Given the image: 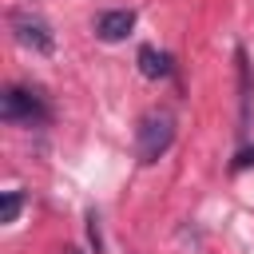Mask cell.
<instances>
[{
  "label": "cell",
  "mask_w": 254,
  "mask_h": 254,
  "mask_svg": "<svg viewBox=\"0 0 254 254\" xmlns=\"http://www.w3.org/2000/svg\"><path fill=\"white\" fill-rule=\"evenodd\" d=\"M246 167H254V147H246V151L234 155V171H246Z\"/></svg>",
  "instance_id": "8"
},
{
  "label": "cell",
  "mask_w": 254,
  "mask_h": 254,
  "mask_svg": "<svg viewBox=\"0 0 254 254\" xmlns=\"http://www.w3.org/2000/svg\"><path fill=\"white\" fill-rule=\"evenodd\" d=\"M131 28H135V12H131V8H115V12H103V16L95 20V36H99L103 44H119Z\"/></svg>",
  "instance_id": "4"
},
{
  "label": "cell",
  "mask_w": 254,
  "mask_h": 254,
  "mask_svg": "<svg viewBox=\"0 0 254 254\" xmlns=\"http://www.w3.org/2000/svg\"><path fill=\"white\" fill-rule=\"evenodd\" d=\"M67 254H79V250H67Z\"/></svg>",
  "instance_id": "9"
},
{
  "label": "cell",
  "mask_w": 254,
  "mask_h": 254,
  "mask_svg": "<svg viewBox=\"0 0 254 254\" xmlns=\"http://www.w3.org/2000/svg\"><path fill=\"white\" fill-rule=\"evenodd\" d=\"M20 206H24V194H20V190H4V202H0V222H16Z\"/></svg>",
  "instance_id": "6"
},
{
  "label": "cell",
  "mask_w": 254,
  "mask_h": 254,
  "mask_svg": "<svg viewBox=\"0 0 254 254\" xmlns=\"http://www.w3.org/2000/svg\"><path fill=\"white\" fill-rule=\"evenodd\" d=\"M238 64H242V91H250V71H246V56L238 52ZM242 115H250V95H242Z\"/></svg>",
  "instance_id": "7"
},
{
  "label": "cell",
  "mask_w": 254,
  "mask_h": 254,
  "mask_svg": "<svg viewBox=\"0 0 254 254\" xmlns=\"http://www.w3.org/2000/svg\"><path fill=\"white\" fill-rule=\"evenodd\" d=\"M171 143H175V115L167 107L143 111V119L135 127V159L143 167H151V163H159L171 151Z\"/></svg>",
  "instance_id": "1"
},
{
  "label": "cell",
  "mask_w": 254,
  "mask_h": 254,
  "mask_svg": "<svg viewBox=\"0 0 254 254\" xmlns=\"http://www.w3.org/2000/svg\"><path fill=\"white\" fill-rule=\"evenodd\" d=\"M8 28L16 32V40L24 44V48H32V52H52L56 48V36H52V28H48V20L40 16V12H32V8H16L12 16H8Z\"/></svg>",
  "instance_id": "3"
},
{
  "label": "cell",
  "mask_w": 254,
  "mask_h": 254,
  "mask_svg": "<svg viewBox=\"0 0 254 254\" xmlns=\"http://www.w3.org/2000/svg\"><path fill=\"white\" fill-rule=\"evenodd\" d=\"M48 103H44V95L40 91H32V87H8L4 95H0V119L4 123H16V127H40V123H48Z\"/></svg>",
  "instance_id": "2"
},
{
  "label": "cell",
  "mask_w": 254,
  "mask_h": 254,
  "mask_svg": "<svg viewBox=\"0 0 254 254\" xmlns=\"http://www.w3.org/2000/svg\"><path fill=\"white\" fill-rule=\"evenodd\" d=\"M139 71L147 79H163V75H171V56L159 52V48H151V44H143L139 48Z\"/></svg>",
  "instance_id": "5"
}]
</instances>
